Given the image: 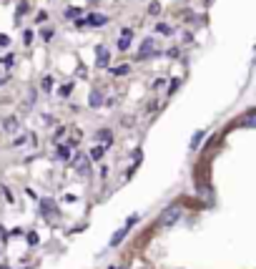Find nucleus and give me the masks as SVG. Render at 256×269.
<instances>
[{
  "instance_id": "9",
  "label": "nucleus",
  "mask_w": 256,
  "mask_h": 269,
  "mask_svg": "<svg viewBox=\"0 0 256 269\" xmlns=\"http://www.w3.org/2000/svg\"><path fill=\"white\" fill-rule=\"evenodd\" d=\"M71 146H73V144H61L58 151H56V156H58V159H68V156H71Z\"/></svg>"
},
{
  "instance_id": "14",
  "label": "nucleus",
  "mask_w": 256,
  "mask_h": 269,
  "mask_svg": "<svg viewBox=\"0 0 256 269\" xmlns=\"http://www.w3.org/2000/svg\"><path fill=\"white\" fill-rule=\"evenodd\" d=\"M103 154H106V146H96V149L91 151V159L98 161V159H103Z\"/></svg>"
},
{
  "instance_id": "8",
  "label": "nucleus",
  "mask_w": 256,
  "mask_h": 269,
  "mask_svg": "<svg viewBox=\"0 0 256 269\" xmlns=\"http://www.w3.org/2000/svg\"><path fill=\"white\" fill-rule=\"evenodd\" d=\"M88 103H91V108H101V103H103V96H101V91H91V96H88Z\"/></svg>"
},
{
  "instance_id": "17",
  "label": "nucleus",
  "mask_w": 256,
  "mask_h": 269,
  "mask_svg": "<svg viewBox=\"0 0 256 269\" xmlns=\"http://www.w3.org/2000/svg\"><path fill=\"white\" fill-rule=\"evenodd\" d=\"M41 88H43V91H51V88H53V78H51V76H46V78H43V86H41Z\"/></svg>"
},
{
  "instance_id": "13",
  "label": "nucleus",
  "mask_w": 256,
  "mask_h": 269,
  "mask_svg": "<svg viewBox=\"0 0 256 269\" xmlns=\"http://www.w3.org/2000/svg\"><path fill=\"white\" fill-rule=\"evenodd\" d=\"M156 33H163V36H171V33H173V28H171V26H166V23H158V26H156Z\"/></svg>"
},
{
  "instance_id": "23",
  "label": "nucleus",
  "mask_w": 256,
  "mask_h": 269,
  "mask_svg": "<svg viewBox=\"0 0 256 269\" xmlns=\"http://www.w3.org/2000/svg\"><path fill=\"white\" fill-rule=\"evenodd\" d=\"M0 239H6V229L3 226H0Z\"/></svg>"
},
{
  "instance_id": "10",
  "label": "nucleus",
  "mask_w": 256,
  "mask_h": 269,
  "mask_svg": "<svg viewBox=\"0 0 256 269\" xmlns=\"http://www.w3.org/2000/svg\"><path fill=\"white\" fill-rule=\"evenodd\" d=\"M128 71H131V66H128V63H121V66H113V68H111V73H113V76H126Z\"/></svg>"
},
{
  "instance_id": "7",
  "label": "nucleus",
  "mask_w": 256,
  "mask_h": 269,
  "mask_svg": "<svg viewBox=\"0 0 256 269\" xmlns=\"http://www.w3.org/2000/svg\"><path fill=\"white\" fill-rule=\"evenodd\" d=\"M131 38H133V31L126 28V31L121 33V38H118V51H128V48H131Z\"/></svg>"
},
{
  "instance_id": "21",
  "label": "nucleus",
  "mask_w": 256,
  "mask_h": 269,
  "mask_svg": "<svg viewBox=\"0 0 256 269\" xmlns=\"http://www.w3.org/2000/svg\"><path fill=\"white\" fill-rule=\"evenodd\" d=\"M11 46V38L8 36H0V48H8Z\"/></svg>"
},
{
  "instance_id": "4",
  "label": "nucleus",
  "mask_w": 256,
  "mask_h": 269,
  "mask_svg": "<svg viewBox=\"0 0 256 269\" xmlns=\"http://www.w3.org/2000/svg\"><path fill=\"white\" fill-rule=\"evenodd\" d=\"M108 61H111L108 48L106 46H96V66L98 68H108Z\"/></svg>"
},
{
  "instance_id": "19",
  "label": "nucleus",
  "mask_w": 256,
  "mask_h": 269,
  "mask_svg": "<svg viewBox=\"0 0 256 269\" xmlns=\"http://www.w3.org/2000/svg\"><path fill=\"white\" fill-rule=\"evenodd\" d=\"M158 11H161V6H158V3H151L148 13H151V16H158Z\"/></svg>"
},
{
  "instance_id": "15",
  "label": "nucleus",
  "mask_w": 256,
  "mask_h": 269,
  "mask_svg": "<svg viewBox=\"0 0 256 269\" xmlns=\"http://www.w3.org/2000/svg\"><path fill=\"white\" fill-rule=\"evenodd\" d=\"M98 139L103 141V146H106V149L111 146V133H108V131H98Z\"/></svg>"
},
{
  "instance_id": "3",
  "label": "nucleus",
  "mask_w": 256,
  "mask_h": 269,
  "mask_svg": "<svg viewBox=\"0 0 256 269\" xmlns=\"http://www.w3.org/2000/svg\"><path fill=\"white\" fill-rule=\"evenodd\" d=\"M158 53V48H156V41L153 38H146L143 43H141V48H138V58H151V56H156Z\"/></svg>"
},
{
  "instance_id": "5",
  "label": "nucleus",
  "mask_w": 256,
  "mask_h": 269,
  "mask_svg": "<svg viewBox=\"0 0 256 269\" xmlns=\"http://www.w3.org/2000/svg\"><path fill=\"white\" fill-rule=\"evenodd\" d=\"M136 219H138V214H133V216L128 219V226H121V229H118V231H116V234L111 236V246H118V244H121V239H123V236L128 234V229H131V224H133Z\"/></svg>"
},
{
  "instance_id": "6",
  "label": "nucleus",
  "mask_w": 256,
  "mask_h": 269,
  "mask_svg": "<svg viewBox=\"0 0 256 269\" xmlns=\"http://www.w3.org/2000/svg\"><path fill=\"white\" fill-rule=\"evenodd\" d=\"M83 21H86V26H91V28H101V26L108 23V16H103V13H91V16L83 18Z\"/></svg>"
},
{
  "instance_id": "12",
  "label": "nucleus",
  "mask_w": 256,
  "mask_h": 269,
  "mask_svg": "<svg viewBox=\"0 0 256 269\" xmlns=\"http://www.w3.org/2000/svg\"><path fill=\"white\" fill-rule=\"evenodd\" d=\"M41 209H43V214H53V201L51 199H41Z\"/></svg>"
},
{
  "instance_id": "22",
  "label": "nucleus",
  "mask_w": 256,
  "mask_h": 269,
  "mask_svg": "<svg viewBox=\"0 0 256 269\" xmlns=\"http://www.w3.org/2000/svg\"><path fill=\"white\" fill-rule=\"evenodd\" d=\"M23 41L31 46V43H33V33H31V31H26V33H23Z\"/></svg>"
},
{
  "instance_id": "18",
  "label": "nucleus",
  "mask_w": 256,
  "mask_h": 269,
  "mask_svg": "<svg viewBox=\"0 0 256 269\" xmlns=\"http://www.w3.org/2000/svg\"><path fill=\"white\" fill-rule=\"evenodd\" d=\"M178 86H181V81H178V78H173V81H171V86H168V93H176V91H178Z\"/></svg>"
},
{
  "instance_id": "20",
  "label": "nucleus",
  "mask_w": 256,
  "mask_h": 269,
  "mask_svg": "<svg viewBox=\"0 0 256 269\" xmlns=\"http://www.w3.org/2000/svg\"><path fill=\"white\" fill-rule=\"evenodd\" d=\"M71 91H73V83H66V86L61 88V96H68Z\"/></svg>"
},
{
  "instance_id": "16",
  "label": "nucleus",
  "mask_w": 256,
  "mask_h": 269,
  "mask_svg": "<svg viewBox=\"0 0 256 269\" xmlns=\"http://www.w3.org/2000/svg\"><path fill=\"white\" fill-rule=\"evenodd\" d=\"M201 139H203V131H196V133H193V139H191V149H198Z\"/></svg>"
},
{
  "instance_id": "2",
  "label": "nucleus",
  "mask_w": 256,
  "mask_h": 269,
  "mask_svg": "<svg viewBox=\"0 0 256 269\" xmlns=\"http://www.w3.org/2000/svg\"><path fill=\"white\" fill-rule=\"evenodd\" d=\"M73 169H76L78 174L88 176V174H91V156H86V154H76V156H73Z\"/></svg>"
},
{
  "instance_id": "24",
  "label": "nucleus",
  "mask_w": 256,
  "mask_h": 269,
  "mask_svg": "<svg viewBox=\"0 0 256 269\" xmlns=\"http://www.w3.org/2000/svg\"><path fill=\"white\" fill-rule=\"evenodd\" d=\"M111 269H123V266H111Z\"/></svg>"
},
{
  "instance_id": "1",
  "label": "nucleus",
  "mask_w": 256,
  "mask_h": 269,
  "mask_svg": "<svg viewBox=\"0 0 256 269\" xmlns=\"http://www.w3.org/2000/svg\"><path fill=\"white\" fill-rule=\"evenodd\" d=\"M178 219H181V206H168V209L161 211L158 224H161V226H171V224H176Z\"/></svg>"
},
{
  "instance_id": "11",
  "label": "nucleus",
  "mask_w": 256,
  "mask_h": 269,
  "mask_svg": "<svg viewBox=\"0 0 256 269\" xmlns=\"http://www.w3.org/2000/svg\"><path fill=\"white\" fill-rule=\"evenodd\" d=\"M3 128H6V131H11V133H13V131H18V128H21V126H18V121H16V118H6V123H3Z\"/></svg>"
}]
</instances>
